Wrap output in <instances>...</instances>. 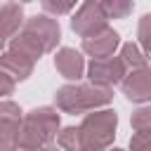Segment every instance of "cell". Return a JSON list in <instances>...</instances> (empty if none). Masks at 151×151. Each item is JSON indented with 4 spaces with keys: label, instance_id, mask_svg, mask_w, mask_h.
Masks as SVG:
<instances>
[{
    "label": "cell",
    "instance_id": "9",
    "mask_svg": "<svg viewBox=\"0 0 151 151\" xmlns=\"http://www.w3.org/2000/svg\"><path fill=\"white\" fill-rule=\"evenodd\" d=\"M83 52L90 54L92 59H106V57H113L116 50L120 47V35L118 31H113L111 26L90 35V38H83Z\"/></svg>",
    "mask_w": 151,
    "mask_h": 151
},
{
    "label": "cell",
    "instance_id": "2",
    "mask_svg": "<svg viewBox=\"0 0 151 151\" xmlns=\"http://www.w3.org/2000/svg\"><path fill=\"white\" fill-rule=\"evenodd\" d=\"M59 38H61V28H59L57 19L50 14H35V17L24 19L21 31L9 40V50L19 52L21 57H26L35 64L42 54H47L57 47Z\"/></svg>",
    "mask_w": 151,
    "mask_h": 151
},
{
    "label": "cell",
    "instance_id": "7",
    "mask_svg": "<svg viewBox=\"0 0 151 151\" xmlns=\"http://www.w3.org/2000/svg\"><path fill=\"white\" fill-rule=\"evenodd\" d=\"M120 90L125 94L127 101L132 104H149L151 101V66H142V68H132L125 73Z\"/></svg>",
    "mask_w": 151,
    "mask_h": 151
},
{
    "label": "cell",
    "instance_id": "18",
    "mask_svg": "<svg viewBox=\"0 0 151 151\" xmlns=\"http://www.w3.org/2000/svg\"><path fill=\"white\" fill-rule=\"evenodd\" d=\"M73 7H76V2H50V0L42 2V9L45 12H52V14H66Z\"/></svg>",
    "mask_w": 151,
    "mask_h": 151
},
{
    "label": "cell",
    "instance_id": "22",
    "mask_svg": "<svg viewBox=\"0 0 151 151\" xmlns=\"http://www.w3.org/2000/svg\"><path fill=\"white\" fill-rule=\"evenodd\" d=\"M106 151H123V149H116V146H111V149H106Z\"/></svg>",
    "mask_w": 151,
    "mask_h": 151
},
{
    "label": "cell",
    "instance_id": "15",
    "mask_svg": "<svg viewBox=\"0 0 151 151\" xmlns=\"http://www.w3.org/2000/svg\"><path fill=\"white\" fill-rule=\"evenodd\" d=\"M137 38H139V50L144 52L146 59H151V14H144L137 26Z\"/></svg>",
    "mask_w": 151,
    "mask_h": 151
},
{
    "label": "cell",
    "instance_id": "16",
    "mask_svg": "<svg viewBox=\"0 0 151 151\" xmlns=\"http://www.w3.org/2000/svg\"><path fill=\"white\" fill-rule=\"evenodd\" d=\"M130 125L134 132H151V104L139 106L137 111H132Z\"/></svg>",
    "mask_w": 151,
    "mask_h": 151
},
{
    "label": "cell",
    "instance_id": "21",
    "mask_svg": "<svg viewBox=\"0 0 151 151\" xmlns=\"http://www.w3.org/2000/svg\"><path fill=\"white\" fill-rule=\"evenodd\" d=\"M12 151H31V149H21V146H14Z\"/></svg>",
    "mask_w": 151,
    "mask_h": 151
},
{
    "label": "cell",
    "instance_id": "11",
    "mask_svg": "<svg viewBox=\"0 0 151 151\" xmlns=\"http://www.w3.org/2000/svg\"><path fill=\"white\" fill-rule=\"evenodd\" d=\"M24 26V7L17 2L0 5V50L21 31Z\"/></svg>",
    "mask_w": 151,
    "mask_h": 151
},
{
    "label": "cell",
    "instance_id": "20",
    "mask_svg": "<svg viewBox=\"0 0 151 151\" xmlns=\"http://www.w3.org/2000/svg\"><path fill=\"white\" fill-rule=\"evenodd\" d=\"M42 151H61V149H59V146H54V144H52V146H45V149H42Z\"/></svg>",
    "mask_w": 151,
    "mask_h": 151
},
{
    "label": "cell",
    "instance_id": "19",
    "mask_svg": "<svg viewBox=\"0 0 151 151\" xmlns=\"http://www.w3.org/2000/svg\"><path fill=\"white\" fill-rule=\"evenodd\" d=\"M14 87H17V83H12V80L0 71V99H2V97H9V94L14 92Z\"/></svg>",
    "mask_w": 151,
    "mask_h": 151
},
{
    "label": "cell",
    "instance_id": "1",
    "mask_svg": "<svg viewBox=\"0 0 151 151\" xmlns=\"http://www.w3.org/2000/svg\"><path fill=\"white\" fill-rule=\"evenodd\" d=\"M118 127V113L113 109H99L87 113L80 125H68L57 134L61 151H106L113 144Z\"/></svg>",
    "mask_w": 151,
    "mask_h": 151
},
{
    "label": "cell",
    "instance_id": "12",
    "mask_svg": "<svg viewBox=\"0 0 151 151\" xmlns=\"http://www.w3.org/2000/svg\"><path fill=\"white\" fill-rule=\"evenodd\" d=\"M33 66H35V64H33L31 59L21 57L19 52L7 50V52L0 54V71H2L12 83H21V80H26V78L33 73Z\"/></svg>",
    "mask_w": 151,
    "mask_h": 151
},
{
    "label": "cell",
    "instance_id": "5",
    "mask_svg": "<svg viewBox=\"0 0 151 151\" xmlns=\"http://www.w3.org/2000/svg\"><path fill=\"white\" fill-rule=\"evenodd\" d=\"M85 71H87V78H90L92 85L109 87V90H113V85H120L125 73H127V68H125V64L118 54L106 57V59H90Z\"/></svg>",
    "mask_w": 151,
    "mask_h": 151
},
{
    "label": "cell",
    "instance_id": "3",
    "mask_svg": "<svg viewBox=\"0 0 151 151\" xmlns=\"http://www.w3.org/2000/svg\"><path fill=\"white\" fill-rule=\"evenodd\" d=\"M111 101H113V90L97 87L92 83H68L54 92V106L68 116H83V113L87 116L92 111L106 109Z\"/></svg>",
    "mask_w": 151,
    "mask_h": 151
},
{
    "label": "cell",
    "instance_id": "10",
    "mask_svg": "<svg viewBox=\"0 0 151 151\" xmlns=\"http://www.w3.org/2000/svg\"><path fill=\"white\" fill-rule=\"evenodd\" d=\"M54 68L57 73L68 80V83H78L85 76V59L78 50L73 47H61L59 52H54Z\"/></svg>",
    "mask_w": 151,
    "mask_h": 151
},
{
    "label": "cell",
    "instance_id": "8",
    "mask_svg": "<svg viewBox=\"0 0 151 151\" xmlns=\"http://www.w3.org/2000/svg\"><path fill=\"white\" fill-rule=\"evenodd\" d=\"M21 120H24V113L19 104L9 99L0 101V151H12L17 146Z\"/></svg>",
    "mask_w": 151,
    "mask_h": 151
},
{
    "label": "cell",
    "instance_id": "14",
    "mask_svg": "<svg viewBox=\"0 0 151 151\" xmlns=\"http://www.w3.org/2000/svg\"><path fill=\"white\" fill-rule=\"evenodd\" d=\"M106 19H125L132 9H134V2H127V0H113V2H99Z\"/></svg>",
    "mask_w": 151,
    "mask_h": 151
},
{
    "label": "cell",
    "instance_id": "13",
    "mask_svg": "<svg viewBox=\"0 0 151 151\" xmlns=\"http://www.w3.org/2000/svg\"><path fill=\"white\" fill-rule=\"evenodd\" d=\"M118 57L123 59V64H125L127 71H132V68H142V66H149V59L144 57V52L139 50L137 42H123Z\"/></svg>",
    "mask_w": 151,
    "mask_h": 151
},
{
    "label": "cell",
    "instance_id": "17",
    "mask_svg": "<svg viewBox=\"0 0 151 151\" xmlns=\"http://www.w3.org/2000/svg\"><path fill=\"white\" fill-rule=\"evenodd\" d=\"M130 151H151V132H134L130 137Z\"/></svg>",
    "mask_w": 151,
    "mask_h": 151
},
{
    "label": "cell",
    "instance_id": "6",
    "mask_svg": "<svg viewBox=\"0 0 151 151\" xmlns=\"http://www.w3.org/2000/svg\"><path fill=\"white\" fill-rule=\"evenodd\" d=\"M71 28L80 38H90V35L109 28V19H106L99 2H83L71 19Z\"/></svg>",
    "mask_w": 151,
    "mask_h": 151
},
{
    "label": "cell",
    "instance_id": "4",
    "mask_svg": "<svg viewBox=\"0 0 151 151\" xmlns=\"http://www.w3.org/2000/svg\"><path fill=\"white\" fill-rule=\"evenodd\" d=\"M59 134V113L52 106H38L28 111L21 120L19 127V139L17 146L31 149V151H42L45 146H52Z\"/></svg>",
    "mask_w": 151,
    "mask_h": 151
}]
</instances>
